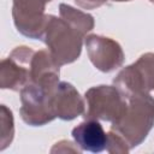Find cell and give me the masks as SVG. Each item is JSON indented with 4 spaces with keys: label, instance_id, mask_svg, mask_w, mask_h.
<instances>
[{
    "label": "cell",
    "instance_id": "6da1fadb",
    "mask_svg": "<svg viewBox=\"0 0 154 154\" xmlns=\"http://www.w3.org/2000/svg\"><path fill=\"white\" fill-rule=\"evenodd\" d=\"M126 100L124 113L112 123L111 130L120 136L132 149L147 138L154 126V97L143 93L126 96Z\"/></svg>",
    "mask_w": 154,
    "mask_h": 154
},
{
    "label": "cell",
    "instance_id": "7a4b0ae2",
    "mask_svg": "<svg viewBox=\"0 0 154 154\" xmlns=\"http://www.w3.org/2000/svg\"><path fill=\"white\" fill-rule=\"evenodd\" d=\"M83 38L84 36L63 18L53 14L48 16L42 41L47 45L49 53L59 66L71 64L78 59Z\"/></svg>",
    "mask_w": 154,
    "mask_h": 154
},
{
    "label": "cell",
    "instance_id": "3957f363",
    "mask_svg": "<svg viewBox=\"0 0 154 154\" xmlns=\"http://www.w3.org/2000/svg\"><path fill=\"white\" fill-rule=\"evenodd\" d=\"M58 83H29L20 90L19 113L24 123L30 126H42L57 118L53 108V94Z\"/></svg>",
    "mask_w": 154,
    "mask_h": 154
},
{
    "label": "cell",
    "instance_id": "277c9868",
    "mask_svg": "<svg viewBox=\"0 0 154 154\" xmlns=\"http://www.w3.org/2000/svg\"><path fill=\"white\" fill-rule=\"evenodd\" d=\"M84 102V119L113 123L124 113L128 100L116 85H97L85 91Z\"/></svg>",
    "mask_w": 154,
    "mask_h": 154
},
{
    "label": "cell",
    "instance_id": "5b68a950",
    "mask_svg": "<svg viewBox=\"0 0 154 154\" xmlns=\"http://www.w3.org/2000/svg\"><path fill=\"white\" fill-rule=\"evenodd\" d=\"M113 84L125 95L149 94L154 90V53L142 54L134 64L122 69Z\"/></svg>",
    "mask_w": 154,
    "mask_h": 154
},
{
    "label": "cell",
    "instance_id": "8992f818",
    "mask_svg": "<svg viewBox=\"0 0 154 154\" xmlns=\"http://www.w3.org/2000/svg\"><path fill=\"white\" fill-rule=\"evenodd\" d=\"M52 0H12V18L17 30L34 40H42L48 16L46 5Z\"/></svg>",
    "mask_w": 154,
    "mask_h": 154
},
{
    "label": "cell",
    "instance_id": "52a82bcc",
    "mask_svg": "<svg viewBox=\"0 0 154 154\" xmlns=\"http://www.w3.org/2000/svg\"><path fill=\"white\" fill-rule=\"evenodd\" d=\"M35 54L30 47H16L0 64V87L14 91L31 82V60Z\"/></svg>",
    "mask_w": 154,
    "mask_h": 154
},
{
    "label": "cell",
    "instance_id": "ba28073f",
    "mask_svg": "<svg viewBox=\"0 0 154 154\" xmlns=\"http://www.w3.org/2000/svg\"><path fill=\"white\" fill-rule=\"evenodd\" d=\"M85 48L91 64L102 72H111L124 63V52L120 45L111 37L101 35H88Z\"/></svg>",
    "mask_w": 154,
    "mask_h": 154
},
{
    "label": "cell",
    "instance_id": "9c48e42d",
    "mask_svg": "<svg viewBox=\"0 0 154 154\" xmlns=\"http://www.w3.org/2000/svg\"><path fill=\"white\" fill-rule=\"evenodd\" d=\"M53 108L57 118L72 120L83 114L85 102L71 83L59 82L53 94Z\"/></svg>",
    "mask_w": 154,
    "mask_h": 154
},
{
    "label": "cell",
    "instance_id": "30bf717a",
    "mask_svg": "<svg viewBox=\"0 0 154 154\" xmlns=\"http://www.w3.org/2000/svg\"><path fill=\"white\" fill-rule=\"evenodd\" d=\"M76 144L85 152L101 153L107 148L108 135L105 132L99 120H88L79 123L71 132Z\"/></svg>",
    "mask_w": 154,
    "mask_h": 154
},
{
    "label": "cell",
    "instance_id": "8fae6325",
    "mask_svg": "<svg viewBox=\"0 0 154 154\" xmlns=\"http://www.w3.org/2000/svg\"><path fill=\"white\" fill-rule=\"evenodd\" d=\"M60 66L48 49L35 52L31 60V82L37 84H54L59 82Z\"/></svg>",
    "mask_w": 154,
    "mask_h": 154
},
{
    "label": "cell",
    "instance_id": "7c38bea8",
    "mask_svg": "<svg viewBox=\"0 0 154 154\" xmlns=\"http://www.w3.org/2000/svg\"><path fill=\"white\" fill-rule=\"evenodd\" d=\"M59 14H60V18L67 22L73 29L79 31L84 37L94 28V18L91 14L83 12L81 10H77L70 5L60 4Z\"/></svg>",
    "mask_w": 154,
    "mask_h": 154
},
{
    "label": "cell",
    "instance_id": "4fadbf2b",
    "mask_svg": "<svg viewBox=\"0 0 154 154\" xmlns=\"http://www.w3.org/2000/svg\"><path fill=\"white\" fill-rule=\"evenodd\" d=\"M0 150H4L8 144H11L13 140L14 128H13V116L11 109L6 107V105H1V116H0Z\"/></svg>",
    "mask_w": 154,
    "mask_h": 154
},
{
    "label": "cell",
    "instance_id": "5bb4252c",
    "mask_svg": "<svg viewBox=\"0 0 154 154\" xmlns=\"http://www.w3.org/2000/svg\"><path fill=\"white\" fill-rule=\"evenodd\" d=\"M69 153V152H72V153H81L82 149L75 143L70 142V141H60L58 143H55V146L51 149V153Z\"/></svg>",
    "mask_w": 154,
    "mask_h": 154
},
{
    "label": "cell",
    "instance_id": "9a60e30c",
    "mask_svg": "<svg viewBox=\"0 0 154 154\" xmlns=\"http://www.w3.org/2000/svg\"><path fill=\"white\" fill-rule=\"evenodd\" d=\"M108 0H75V2L77 4V6H79L83 10H94L100 6H102L103 4H106Z\"/></svg>",
    "mask_w": 154,
    "mask_h": 154
},
{
    "label": "cell",
    "instance_id": "2e32d148",
    "mask_svg": "<svg viewBox=\"0 0 154 154\" xmlns=\"http://www.w3.org/2000/svg\"><path fill=\"white\" fill-rule=\"evenodd\" d=\"M113 1H130V0H113Z\"/></svg>",
    "mask_w": 154,
    "mask_h": 154
},
{
    "label": "cell",
    "instance_id": "e0dca14e",
    "mask_svg": "<svg viewBox=\"0 0 154 154\" xmlns=\"http://www.w3.org/2000/svg\"><path fill=\"white\" fill-rule=\"evenodd\" d=\"M149 1H150V2H152V4H154V0H149Z\"/></svg>",
    "mask_w": 154,
    "mask_h": 154
}]
</instances>
